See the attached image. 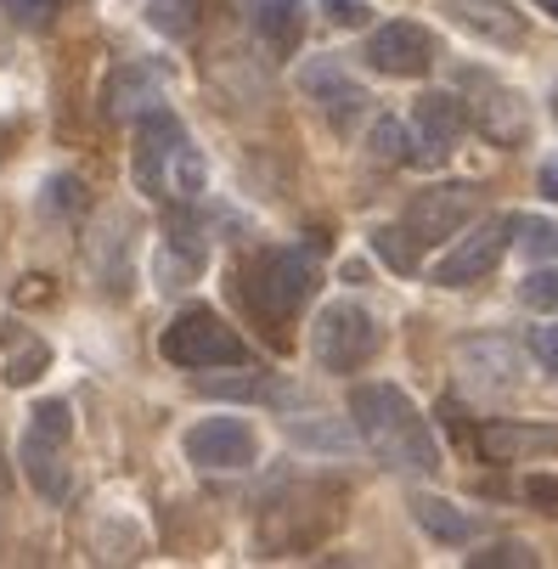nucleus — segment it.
Wrapping results in <instances>:
<instances>
[{
	"mask_svg": "<svg viewBox=\"0 0 558 569\" xmlns=\"http://www.w3.org/2000/svg\"><path fill=\"white\" fill-rule=\"evenodd\" d=\"M446 18L468 34H486L497 46H519L525 40V18L514 7H502V0H446Z\"/></svg>",
	"mask_w": 558,
	"mask_h": 569,
	"instance_id": "13",
	"label": "nucleus"
},
{
	"mask_svg": "<svg viewBox=\"0 0 558 569\" xmlns=\"http://www.w3.org/2000/svg\"><path fill=\"white\" fill-rule=\"evenodd\" d=\"M372 254L389 266V271H418V237L407 231V226H378L372 231Z\"/></svg>",
	"mask_w": 558,
	"mask_h": 569,
	"instance_id": "19",
	"label": "nucleus"
},
{
	"mask_svg": "<svg viewBox=\"0 0 558 569\" xmlns=\"http://www.w3.org/2000/svg\"><path fill=\"white\" fill-rule=\"evenodd\" d=\"M457 361H462V378H474L480 389H514L525 372V361L508 339H474L457 350Z\"/></svg>",
	"mask_w": 558,
	"mask_h": 569,
	"instance_id": "12",
	"label": "nucleus"
},
{
	"mask_svg": "<svg viewBox=\"0 0 558 569\" xmlns=\"http://www.w3.org/2000/svg\"><path fill=\"white\" fill-rule=\"evenodd\" d=\"M57 451H62V440H51V435H23V473L34 479V491L40 497H51V502H62L68 497V468L57 462Z\"/></svg>",
	"mask_w": 558,
	"mask_h": 569,
	"instance_id": "16",
	"label": "nucleus"
},
{
	"mask_svg": "<svg viewBox=\"0 0 558 569\" xmlns=\"http://www.w3.org/2000/svg\"><path fill=\"white\" fill-rule=\"evenodd\" d=\"M412 519H418L435 541H468L474 530H480V519H474L468 508H457V502H446V497H429V491L412 497Z\"/></svg>",
	"mask_w": 558,
	"mask_h": 569,
	"instance_id": "17",
	"label": "nucleus"
},
{
	"mask_svg": "<svg viewBox=\"0 0 558 569\" xmlns=\"http://www.w3.org/2000/svg\"><path fill=\"white\" fill-rule=\"evenodd\" d=\"M519 299H525L530 310H552V316H558V271H530L525 288H519Z\"/></svg>",
	"mask_w": 558,
	"mask_h": 569,
	"instance_id": "25",
	"label": "nucleus"
},
{
	"mask_svg": "<svg viewBox=\"0 0 558 569\" xmlns=\"http://www.w3.org/2000/svg\"><path fill=\"white\" fill-rule=\"evenodd\" d=\"M536 187H541V198H552V203H558V152L541 164V181H536Z\"/></svg>",
	"mask_w": 558,
	"mask_h": 569,
	"instance_id": "31",
	"label": "nucleus"
},
{
	"mask_svg": "<svg viewBox=\"0 0 558 569\" xmlns=\"http://www.w3.org/2000/svg\"><path fill=\"white\" fill-rule=\"evenodd\" d=\"M530 350H536V361H541L547 372H558V321H552V328H536V333H530Z\"/></svg>",
	"mask_w": 558,
	"mask_h": 569,
	"instance_id": "29",
	"label": "nucleus"
},
{
	"mask_svg": "<svg viewBox=\"0 0 558 569\" xmlns=\"http://www.w3.org/2000/svg\"><path fill=\"white\" fill-rule=\"evenodd\" d=\"M147 23L165 40H187L198 29V0H147Z\"/></svg>",
	"mask_w": 558,
	"mask_h": 569,
	"instance_id": "20",
	"label": "nucleus"
},
{
	"mask_svg": "<svg viewBox=\"0 0 558 569\" xmlns=\"http://www.w3.org/2000/svg\"><path fill=\"white\" fill-rule=\"evenodd\" d=\"M0 12H7L12 23H23V29H46L57 18V0H0Z\"/></svg>",
	"mask_w": 558,
	"mask_h": 569,
	"instance_id": "26",
	"label": "nucleus"
},
{
	"mask_svg": "<svg viewBox=\"0 0 558 569\" xmlns=\"http://www.w3.org/2000/svg\"><path fill=\"white\" fill-rule=\"evenodd\" d=\"M480 446H486V457H491V462H508V457H519V451L558 446V429H519V423H491V429L480 435Z\"/></svg>",
	"mask_w": 558,
	"mask_h": 569,
	"instance_id": "18",
	"label": "nucleus"
},
{
	"mask_svg": "<svg viewBox=\"0 0 558 569\" xmlns=\"http://www.w3.org/2000/svg\"><path fill=\"white\" fill-rule=\"evenodd\" d=\"M249 23L271 51H293L305 34V0H249Z\"/></svg>",
	"mask_w": 558,
	"mask_h": 569,
	"instance_id": "15",
	"label": "nucleus"
},
{
	"mask_svg": "<svg viewBox=\"0 0 558 569\" xmlns=\"http://www.w3.org/2000/svg\"><path fill=\"white\" fill-rule=\"evenodd\" d=\"M198 395H220V400H255L266 395L260 378H198Z\"/></svg>",
	"mask_w": 558,
	"mask_h": 569,
	"instance_id": "27",
	"label": "nucleus"
},
{
	"mask_svg": "<svg viewBox=\"0 0 558 569\" xmlns=\"http://www.w3.org/2000/svg\"><path fill=\"white\" fill-rule=\"evenodd\" d=\"M525 497H530V502H541L547 513H558V479H552V473H536V479H525Z\"/></svg>",
	"mask_w": 558,
	"mask_h": 569,
	"instance_id": "30",
	"label": "nucleus"
},
{
	"mask_svg": "<svg viewBox=\"0 0 558 569\" xmlns=\"http://www.w3.org/2000/svg\"><path fill=\"white\" fill-rule=\"evenodd\" d=\"M541 12H552V18H558V0H541Z\"/></svg>",
	"mask_w": 558,
	"mask_h": 569,
	"instance_id": "32",
	"label": "nucleus"
},
{
	"mask_svg": "<svg viewBox=\"0 0 558 569\" xmlns=\"http://www.w3.org/2000/svg\"><path fill=\"white\" fill-rule=\"evenodd\" d=\"M305 91H310V102H322V113H328L333 130H350V124L367 113V91L356 86V79H350L333 57H322V62L305 68Z\"/></svg>",
	"mask_w": 558,
	"mask_h": 569,
	"instance_id": "10",
	"label": "nucleus"
},
{
	"mask_svg": "<svg viewBox=\"0 0 558 569\" xmlns=\"http://www.w3.org/2000/svg\"><path fill=\"white\" fill-rule=\"evenodd\" d=\"M158 350H165V361L192 367V372H203V367H243L249 361V345L237 339L215 310H181L165 328V339H158Z\"/></svg>",
	"mask_w": 558,
	"mask_h": 569,
	"instance_id": "3",
	"label": "nucleus"
},
{
	"mask_svg": "<svg viewBox=\"0 0 558 569\" xmlns=\"http://www.w3.org/2000/svg\"><path fill=\"white\" fill-rule=\"evenodd\" d=\"M367 62L378 73H395V79H412L435 62V40L418 29V23H378L372 40H367Z\"/></svg>",
	"mask_w": 558,
	"mask_h": 569,
	"instance_id": "9",
	"label": "nucleus"
},
{
	"mask_svg": "<svg viewBox=\"0 0 558 569\" xmlns=\"http://www.w3.org/2000/svg\"><path fill=\"white\" fill-rule=\"evenodd\" d=\"M310 350H316V361H322L328 372H356V367H367L378 356V321L356 299H339V305H328L322 316H316Z\"/></svg>",
	"mask_w": 558,
	"mask_h": 569,
	"instance_id": "4",
	"label": "nucleus"
},
{
	"mask_svg": "<svg viewBox=\"0 0 558 569\" xmlns=\"http://www.w3.org/2000/svg\"><path fill=\"white\" fill-rule=\"evenodd\" d=\"M29 429H34V435H51V440H68V435H73V412H68V400H40Z\"/></svg>",
	"mask_w": 558,
	"mask_h": 569,
	"instance_id": "23",
	"label": "nucleus"
},
{
	"mask_svg": "<svg viewBox=\"0 0 558 569\" xmlns=\"http://www.w3.org/2000/svg\"><path fill=\"white\" fill-rule=\"evenodd\" d=\"M46 367H51V350H46L40 339H23V350L7 361V383H34Z\"/></svg>",
	"mask_w": 558,
	"mask_h": 569,
	"instance_id": "21",
	"label": "nucleus"
},
{
	"mask_svg": "<svg viewBox=\"0 0 558 569\" xmlns=\"http://www.w3.org/2000/svg\"><path fill=\"white\" fill-rule=\"evenodd\" d=\"M310 293H316V266H310V254H299V249H271V254H260V266L249 271V299H255V310H266V316H277V321H288L293 310H305Z\"/></svg>",
	"mask_w": 558,
	"mask_h": 569,
	"instance_id": "5",
	"label": "nucleus"
},
{
	"mask_svg": "<svg viewBox=\"0 0 558 569\" xmlns=\"http://www.w3.org/2000/svg\"><path fill=\"white\" fill-rule=\"evenodd\" d=\"M468 563H474V569H508V563H519V569H536V552H530L525 541H502V547H491V552H474Z\"/></svg>",
	"mask_w": 558,
	"mask_h": 569,
	"instance_id": "24",
	"label": "nucleus"
},
{
	"mask_svg": "<svg viewBox=\"0 0 558 569\" xmlns=\"http://www.w3.org/2000/svg\"><path fill=\"white\" fill-rule=\"evenodd\" d=\"M462 124H468V113H462L457 97H446V91L418 97V108H412V147H407V164H424V170L446 164V158H451V141L462 136Z\"/></svg>",
	"mask_w": 558,
	"mask_h": 569,
	"instance_id": "7",
	"label": "nucleus"
},
{
	"mask_svg": "<svg viewBox=\"0 0 558 569\" xmlns=\"http://www.w3.org/2000/svg\"><path fill=\"white\" fill-rule=\"evenodd\" d=\"M158 102H165V73H152V68H119L108 79V119H141Z\"/></svg>",
	"mask_w": 558,
	"mask_h": 569,
	"instance_id": "14",
	"label": "nucleus"
},
{
	"mask_svg": "<svg viewBox=\"0 0 558 569\" xmlns=\"http://www.w3.org/2000/svg\"><path fill=\"white\" fill-rule=\"evenodd\" d=\"M255 451H260V440L243 418H209V423L187 429V457L198 468H249Z\"/></svg>",
	"mask_w": 558,
	"mask_h": 569,
	"instance_id": "8",
	"label": "nucleus"
},
{
	"mask_svg": "<svg viewBox=\"0 0 558 569\" xmlns=\"http://www.w3.org/2000/svg\"><path fill=\"white\" fill-rule=\"evenodd\" d=\"M350 418H356V429L367 435V446L389 468H412V473H435L440 468V451L429 440V423L418 418V406L395 383H356Z\"/></svg>",
	"mask_w": 558,
	"mask_h": 569,
	"instance_id": "1",
	"label": "nucleus"
},
{
	"mask_svg": "<svg viewBox=\"0 0 558 569\" xmlns=\"http://www.w3.org/2000/svg\"><path fill=\"white\" fill-rule=\"evenodd\" d=\"M372 158H383V164H407V130L395 119L372 124Z\"/></svg>",
	"mask_w": 558,
	"mask_h": 569,
	"instance_id": "22",
	"label": "nucleus"
},
{
	"mask_svg": "<svg viewBox=\"0 0 558 569\" xmlns=\"http://www.w3.org/2000/svg\"><path fill=\"white\" fill-rule=\"evenodd\" d=\"M468 209H474V187H435L407 209V231L418 242H446V237H457Z\"/></svg>",
	"mask_w": 558,
	"mask_h": 569,
	"instance_id": "11",
	"label": "nucleus"
},
{
	"mask_svg": "<svg viewBox=\"0 0 558 569\" xmlns=\"http://www.w3.org/2000/svg\"><path fill=\"white\" fill-rule=\"evenodd\" d=\"M508 231H514V220H502V214L480 220V226H474V231L457 242V249L429 271V282H440V288H468V282L491 277L497 260H502V249H508Z\"/></svg>",
	"mask_w": 558,
	"mask_h": 569,
	"instance_id": "6",
	"label": "nucleus"
},
{
	"mask_svg": "<svg viewBox=\"0 0 558 569\" xmlns=\"http://www.w3.org/2000/svg\"><path fill=\"white\" fill-rule=\"evenodd\" d=\"M322 12H328L333 29H361L372 7H367V0H322Z\"/></svg>",
	"mask_w": 558,
	"mask_h": 569,
	"instance_id": "28",
	"label": "nucleus"
},
{
	"mask_svg": "<svg viewBox=\"0 0 558 569\" xmlns=\"http://www.w3.org/2000/svg\"><path fill=\"white\" fill-rule=\"evenodd\" d=\"M136 181L141 192L170 198V203H187L203 192V158L170 108H147L136 119Z\"/></svg>",
	"mask_w": 558,
	"mask_h": 569,
	"instance_id": "2",
	"label": "nucleus"
}]
</instances>
